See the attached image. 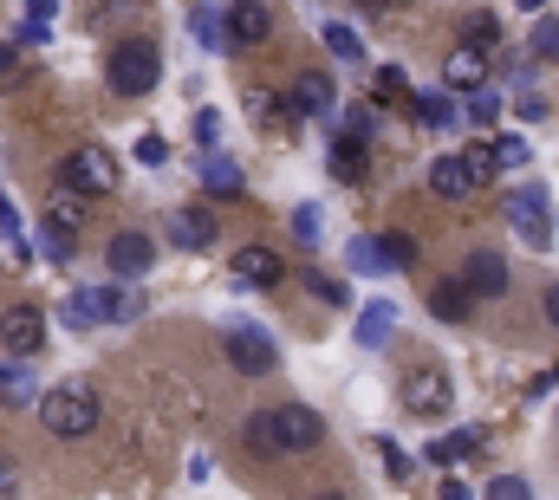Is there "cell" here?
<instances>
[{"label":"cell","instance_id":"obj_25","mask_svg":"<svg viewBox=\"0 0 559 500\" xmlns=\"http://www.w3.org/2000/svg\"><path fill=\"white\" fill-rule=\"evenodd\" d=\"M248 124H261V130H286L293 124V105H280L274 92H261V85H254V92H248Z\"/></svg>","mask_w":559,"mask_h":500},{"label":"cell","instance_id":"obj_4","mask_svg":"<svg viewBox=\"0 0 559 500\" xmlns=\"http://www.w3.org/2000/svg\"><path fill=\"white\" fill-rule=\"evenodd\" d=\"M143 312L138 293H118V286H85V293H72L66 299V325L72 332H92V325H131Z\"/></svg>","mask_w":559,"mask_h":500},{"label":"cell","instance_id":"obj_2","mask_svg":"<svg viewBox=\"0 0 559 500\" xmlns=\"http://www.w3.org/2000/svg\"><path fill=\"white\" fill-rule=\"evenodd\" d=\"M33 416H39V422H46L59 442H85V436H98V416H105V403H98V383H85V377H66V383L39 390Z\"/></svg>","mask_w":559,"mask_h":500},{"label":"cell","instance_id":"obj_16","mask_svg":"<svg viewBox=\"0 0 559 500\" xmlns=\"http://www.w3.org/2000/svg\"><path fill=\"white\" fill-rule=\"evenodd\" d=\"M46 222H52L59 235H72V241H79V235H85V189H72V182L59 176V189L46 195Z\"/></svg>","mask_w":559,"mask_h":500},{"label":"cell","instance_id":"obj_44","mask_svg":"<svg viewBox=\"0 0 559 500\" xmlns=\"http://www.w3.org/2000/svg\"><path fill=\"white\" fill-rule=\"evenodd\" d=\"M345 130H352V136H365V143H371V136H378V118H371V111H352V118H345Z\"/></svg>","mask_w":559,"mask_h":500},{"label":"cell","instance_id":"obj_45","mask_svg":"<svg viewBox=\"0 0 559 500\" xmlns=\"http://www.w3.org/2000/svg\"><path fill=\"white\" fill-rule=\"evenodd\" d=\"M514 111H521V118H527V124H540V118H547V98H534V92H527V98H521V105H514Z\"/></svg>","mask_w":559,"mask_h":500},{"label":"cell","instance_id":"obj_8","mask_svg":"<svg viewBox=\"0 0 559 500\" xmlns=\"http://www.w3.org/2000/svg\"><path fill=\"white\" fill-rule=\"evenodd\" d=\"M222 352H228V365H235L241 377L280 371V352H274V338H267L261 325H228V332H222Z\"/></svg>","mask_w":559,"mask_h":500},{"label":"cell","instance_id":"obj_31","mask_svg":"<svg viewBox=\"0 0 559 500\" xmlns=\"http://www.w3.org/2000/svg\"><path fill=\"white\" fill-rule=\"evenodd\" d=\"M495 118H501V98H495V92H488V85H475V92H468V124H495Z\"/></svg>","mask_w":559,"mask_h":500},{"label":"cell","instance_id":"obj_34","mask_svg":"<svg viewBox=\"0 0 559 500\" xmlns=\"http://www.w3.org/2000/svg\"><path fill=\"white\" fill-rule=\"evenodd\" d=\"M319 228H325V222H319V209H312V202H299V209H293V235H299L306 248H319Z\"/></svg>","mask_w":559,"mask_h":500},{"label":"cell","instance_id":"obj_30","mask_svg":"<svg viewBox=\"0 0 559 500\" xmlns=\"http://www.w3.org/2000/svg\"><path fill=\"white\" fill-rule=\"evenodd\" d=\"M462 39H468V46H481V52H488V46H495V39H501V20H495V13H468V20H462Z\"/></svg>","mask_w":559,"mask_h":500},{"label":"cell","instance_id":"obj_46","mask_svg":"<svg viewBox=\"0 0 559 500\" xmlns=\"http://www.w3.org/2000/svg\"><path fill=\"white\" fill-rule=\"evenodd\" d=\"M26 13H33V20H52V13H59V0H26Z\"/></svg>","mask_w":559,"mask_h":500},{"label":"cell","instance_id":"obj_50","mask_svg":"<svg viewBox=\"0 0 559 500\" xmlns=\"http://www.w3.org/2000/svg\"><path fill=\"white\" fill-rule=\"evenodd\" d=\"M7 66H13V46H0V72H7Z\"/></svg>","mask_w":559,"mask_h":500},{"label":"cell","instance_id":"obj_51","mask_svg":"<svg viewBox=\"0 0 559 500\" xmlns=\"http://www.w3.org/2000/svg\"><path fill=\"white\" fill-rule=\"evenodd\" d=\"M514 7H527V13H540V7H547V0H514Z\"/></svg>","mask_w":559,"mask_h":500},{"label":"cell","instance_id":"obj_26","mask_svg":"<svg viewBox=\"0 0 559 500\" xmlns=\"http://www.w3.org/2000/svg\"><path fill=\"white\" fill-rule=\"evenodd\" d=\"M411 111H417L423 130H449V124H455V105H449V92H411Z\"/></svg>","mask_w":559,"mask_h":500},{"label":"cell","instance_id":"obj_32","mask_svg":"<svg viewBox=\"0 0 559 500\" xmlns=\"http://www.w3.org/2000/svg\"><path fill=\"white\" fill-rule=\"evenodd\" d=\"M527 46H534V59H547V66H559V20H554V13H547V20L534 26V39H527Z\"/></svg>","mask_w":559,"mask_h":500},{"label":"cell","instance_id":"obj_35","mask_svg":"<svg viewBox=\"0 0 559 500\" xmlns=\"http://www.w3.org/2000/svg\"><path fill=\"white\" fill-rule=\"evenodd\" d=\"M138 163H143V169H163V163H169V143H163L156 130H143V136H138Z\"/></svg>","mask_w":559,"mask_h":500},{"label":"cell","instance_id":"obj_40","mask_svg":"<svg viewBox=\"0 0 559 500\" xmlns=\"http://www.w3.org/2000/svg\"><path fill=\"white\" fill-rule=\"evenodd\" d=\"M46 39H52V20H33V13H26L20 33H13V46H46Z\"/></svg>","mask_w":559,"mask_h":500},{"label":"cell","instance_id":"obj_43","mask_svg":"<svg viewBox=\"0 0 559 500\" xmlns=\"http://www.w3.org/2000/svg\"><path fill=\"white\" fill-rule=\"evenodd\" d=\"M189 130H195V143H215V136H222V118H215V111H195Z\"/></svg>","mask_w":559,"mask_h":500},{"label":"cell","instance_id":"obj_10","mask_svg":"<svg viewBox=\"0 0 559 500\" xmlns=\"http://www.w3.org/2000/svg\"><path fill=\"white\" fill-rule=\"evenodd\" d=\"M163 228H169V248L176 253H202V248H215V235H222L209 209H169Z\"/></svg>","mask_w":559,"mask_h":500},{"label":"cell","instance_id":"obj_14","mask_svg":"<svg viewBox=\"0 0 559 500\" xmlns=\"http://www.w3.org/2000/svg\"><path fill=\"white\" fill-rule=\"evenodd\" d=\"M442 85H449V92H475V85H488V52L462 39V46L442 59Z\"/></svg>","mask_w":559,"mask_h":500},{"label":"cell","instance_id":"obj_11","mask_svg":"<svg viewBox=\"0 0 559 500\" xmlns=\"http://www.w3.org/2000/svg\"><path fill=\"white\" fill-rule=\"evenodd\" d=\"M195 182H202V195H215V202H235L248 182H241V163L235 156H222V150H202L195 156Z\"/></svg>","mask_w":559,"mask_h":500},{"label":"cell","instance_id":"obj_29","mask_svg":"<svg viewBox=\"0 0 559 500\" xmlns=\"http://www.w3.org/2000/svg\"><path fill=\"white\" fill-rule=\"evenodd\" d=\"M319 39H325V46H332L338 59H365V46H358V33H352L345 20H325V26H319Z\"/></svg>","mask_w":559,"mask_h":500},{"label":"cell","instance_id":"obj_53","mask_svg":"<svg viewBox=\"0 0 559 500\" xmlns=\"http://www.w3.org/2000/svg\"><path fill=\"white\" fill-rule=\"evenodd\" d=\"M554 377H559V371H554Z\"/></svg>","mask_w":559,"mask_h":500},{"label":"cell","instance_id":"obj_36","mask_svg":"<svg viewBox=\"0 0 559 500\" xmlns=\"http://www.w3.org/2000/svg\"><path fill=\"white\" fill-rule=\"evenodd\" d=\"M404 92H411V79H404L397 66H384V72H378V105H397Z\"/></svg>","mask_w":559,"mask_h":500},{"label":"cell","instance_id":"obj_39","mask_svg":"<svg viewBox=\"0 0 559 500\" xmlns=\"http://www.w3.org/2000/svg\"><path fill=\"white\" fill-rule=\"evenodd\" d=\"M378 455H384V475H391V481H411V468H417V462H411L397 442H378Z\"/></svg>","mask_w":559,"mask_h":500},{"label":"cell","instance_id":"obj_23","mask_svg":"<svg viewBox=\"0 0 559 500\" xmlns=\"http://www.w3.org/2000/svg\"><path fill=\"white\" fill-rule=\"evenodd\" d=\"M391 332H397V306H391V299H371V306L358 312V345H365V352H378Z\"/></svg>","mask_w":559,"mask_h":500},{"label":"cell","instance_id":"obj_33","mask_svg":"<svg viewBox=\"0 0 559 500\" xmlns=\"http://www.w3.org/2000/svg\"><path fill=\"white\" fill-rule=\"evenodd\" d=\"M378 248H384V260H391V273H404V266H417V241H411V235H384Z\"/></svg>","mask_w":559,"mask_h":500},{"label":"cell","instance_id":"obj_3","mask_svg":"<svg viewBox=\"0 0 559 500\" xmlns=\"http://www.w3.org/2000/svg\"><path fill=\"white\" fill-rule=\"evenodd\" d=\"M156 79H163V52H156V39H118L111 52H105V85L118 92V98H150L156 92Z\"/></svg>","mask_w":559,"mask_h":500},{"label":"cell","instance_id":"obj_9","mask_svg":"<svg viewBox=\"0 0 559 500\" xmlns=\"http://www.w3.org/2000/svg\"><path fill=\"white\" fill-rule=\"evenodd\" d=\"M0 345H7L13 358H39V352H46V312L26 306V299L7 306V312H0Z\"/></svg>","mask_w":559,"mask_h":500},{"label":"cell","instance_id":"obj_21","mask_svg":"<svg viewBox=\"0 0 559 500\" xmlns=\"http://www.w3.org/2000/svg\"><path fill=\"white\" fill-rule=\"evenodd\" d=\"M267 33H274V20H267L261 0H235V7H228V39H235V46H254V39H267Z\"/></svg>","mask_w":559,"mask_h":500},{"label":"cell","instance_id":"obj_48","mask_svg":"<svg viewBox=\"0 0 559 500\" xmlns=\"http://www.w3.org/2000/svg\"><path fill=\"white\" fill-rule=\"evenodd\" d=\"M547 319H554V325H559V286H554V293H547Z\"/></svg>","mask_w":559,"mask_h":500},{"label":"cell","instance_id":"obj_49","mask_svg":"<svg viewBox=\"0 0 559 500\" xmlns=\"http://www.w3.org/2000/svg\"><path fill=\"white\" fill-rule=\"evenodd\" d=\"M13 488H20V481H13V475H7V468H0V495H13Z\"/></svg>","mask_w":559,"mask_h":500},{"label":"cell","instance_id":"obj_28","mask_svg":"<svg viewBox=\"0 0 559 500\" xmlns=\"http://www.w3.org/2000/svg\"><path fill=\"white\" fill-rule=\"evenodd\" d=\"M39 253H46L52 266H66V260H72V235H59L46 215H39V235H33V260H39Z\"/></svg>","mask_w":559,"mask_h":500},{"label":"cell","instance_id":"obj_42","mask_svg":"<svg viewBox=\"0 0 559 500\" xmlns=\"http://www.w3.org/2000/svg\"><path fill=\"white\" fill-rule=\"evenodd\" d=\"M488 500H527V481L521 475H495L488 481Z\"/></svg>","mask_w":559,"mask_h":500},{"label":"cell","instance_id":"obj_37","mask_svg":"<svg viewBox=\"0 0 559 500\" xmlns=\"http://www.w3.org/2000/svg\"><path fill=\"white\" fill-rule=\"evenodd\" d=\"M495 163L501 169H521L527 163V136H495Z\"/></svg>","mask_w":559,"mask_h":500},{"label":"cell","instance_id":"obj_52","mask_svg":"<svg viewBox=\"0 0 559 500\" xmlns=\"http://www.w3.org/2000/svg\"><path fill=\"white\" fill-rule=\"evenodd\" d=\"M118 7H131V0H118Z\"/></svg>","mask_w":559,"mask_h":500},{"label":"cell","instance_id":"obj_15","mask_svg":"<svg viewBox=\"0 0 559 500\" xmlns=\"http://www.w3.org/2000/svg\"><path fill=\"white\" fill-rule=\"evenodd\" d=\"M462 279L475 286V299H501V293H508V260H501L495 248H475L468 266H462Z\"/></svg>","mask_w":559,"mask_h":500},{"label":"cell","instance_id":"obj_1","mask_svg":"<svg viewBox=\"0 0 559 500\" xmlns=\"http://www.w3.org/2000/svg\"><path fill=\"white\" fill-rule=\"evenodd\" d=\"M241 436H248L254 455H306V449L325 442V416L306 409V403H280V409H261Z\"/></svg>","mask_w":559,"mask_h":500},{"label":"cell","instance_id":"obj_22","mask_svg":"<svg viewBox=\"0 0 559 500\" xmlns=\"http://www.w3.org/2000/svg\"><path fill=\"white\" fill-rule=\"evenodd\" d=\"M468 455H481V429H455V436H436V442L423 449V462H436V468H455V462H468Z\"/></svg>","mask_w":559,"mask_h":500},{"label":"cell","instance_id":"obj_13","mask_svg":"<svg viewBox=\"0 0 559 500\" xmlns=\"http://www.w3.org/2000/svg\"><path fill=\"white\" fill-rule=\"evenodd\" d=\"M286 105H293V118H332V111H338V92H332L325 72H299Z\"/></svg>","mask_w":559,"mask_h":500},{"label":"cell","instance_id":"obj_47","mask_svg":"<svg viewBox=\"0 0 559 500\" xmlns=\"http://www.w3.org/2000/svg\"><path fill=\"white\" fill-rule=\"evenodd\" d=\"M365 13H397V0H365Z\"/></svg>","mask_w":559,"mask_h":500},{"label":"cell","instance_id":"obj_17","mask_svg":"<svg viewBox=\"0 0 559 500\" xmlns=\"http://www.w3.org/2000/svg\"><path fill=\"white\" fill-rule=\"evenodd\" d=\"M105 260H111V273H118V279H143V273H150V260H156V248H150V235H111Z\"/></svg>","mask_w":559,"mask_h":500},{"label":"cell","instance_id":"obj_7","mask_svg":"<svg viewBox=\"0 0 559 500\" xmlns=\"http://www.w3.org/2000/svg\"><path fill=\"white\" fill-rule=\"evenodd\" d=\"M59 176H66L72 189H85V195H111L124 169H118V156H111V150H98V143H85V150H72V156L59 163Z\"/></svg>","mask_w":559,"mask_h":500},{"label":"cell","instance_id":"obj_27","mask_svg":"<svg viewBox=\"0 0 559 500\" xmlns=\"http://www.w3.org/2000/svg\"><path fill=\"white\" fill-rule=\"evenodd\" d=\"M345 266H352V273H365V279L391 273V260H384V248H378L371 235H352V248H345Z\"/></svg>","mask_w":559,"mask_h":500},{"label":"cell","instance_id":"obj_6","mask_svg":"<svg viewBox=\"0 0 559 500\" xmlns=\"http://www.w3.org/2000/svg\"><path fill=\"white\" fill-rule=\"evenodd\" d=\"M404 409L423 416V422H442V416L455 409V383H449V371H442V365H423V371L404 377Z\"/></svg>","mask_w":559,"mask_h":500},{"label":"cell","instance_id":"obj_18","mask_svg":"<svg viewBox=\"0 0 559 500\" xmlns=\"http://www.w3.org/2000/svg\"><path fill=\"white\" fill-rule=\"evenodd\" d=\"M235 279L267 293V286H280V279H286V266H280V253H274V248H254V241H248V248L235 253Z\"/></svg>","mask_w":559,"mask_h":500},{"label":"cell","instance_id":"obj_20","mask_svg":"<svg viewBox=\"0 0 559 500\" xmlns=\"http://www.w3.org/2000/svg\"><path fill=\"white\" fill-rule=\"evenodd\" d=\"M429 312H436L442 325H462V319L475 312V286H468V279H442V286L429 293Z\"/></svg>","mask_w":559,"mask_h":500},{"label":"cell","instance_id":"obj_41","mask_svg":"<svg viewBox=\"0 0 559 500\" xmlns=\"http://www.w3.org/2000/svg\"><path fill=\"white\" fill-rule=\"evenodd\" d=\"M306 286H312V293H319L325 306H345V286H338L332 273H306Z\"/></svg>","mask_w":559,"mask_h":500},{"label":"cell","instance_id":"obj_38","mask_svg":"<svg viewBox=\"0 0 559 500\" xmlns=\"http://www.w3.org/2000/svg\"><path fill=\"white\" fill-rule=\"evenodd\" d=\"M468 169H475V182H495V176H501V163H495V143H475V150H468Z\"/></svg>","mask_w":559,"mask_h":500},{"label":"cell","instance_id":"obj_5","mask_svg":"<svg viewBox=\"0 0 559 500\" xmlns=\"http://www.w3.org/2000/svg\"><path fill=\"white\" fill-rule=\"evenodd\" d=\"M501 215H508V228H514L527 248H547V241H554V215H547V189H540V182H521V189L501 202Z\"/></svg>","mask_w":559,"mask_h":500},{"label":"cell","instance_id":"obj_19","mask_svg":"<svg viewBox=\"0 0 559 500\" xmlns=\"http://www.w3.org/2000/svg\"><path fill=\"white\" fill-rule=\"evenodd\" d=\"M325 169H332V182H365L371 176V156H365V136H338L332 150H325Z\"/></svg>","mask_w":559,"mask_h":500},{"label":"cell","instance_id":"obj_24","mask_svg":"<svg viewBox=\"0 0 559 500\" xmlns=\"http://www.w3.org/2000/svg\"><path fill=\"white\" fill-rule=\"evenodd\" d=\"M189 33H195V46H209V52H235L228 13H215V7H195V13H189Z\"/></svg>","mask_w":559,"mask_h":500},{"label":"cell","instance_id":"obj_12","mask_svg":"<svg viewBox=\"0 0 559 500\" xmlns=\"http://www.w3.org/2000/svg\"><path fill=\"white\" fill-rule=\"evenodd\" d=\"M429 189L442 195V202H468L481 182H475V169H468V150H449V156H436L429 163Z\"/></svg>","mask_w":559,"mask_h":500}]
</instances>
